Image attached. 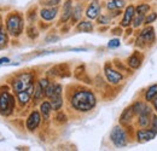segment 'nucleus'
I'll return each mask as SVG.
<instances>
[{"instance_id":"7c9ffc66","label":"nucleus","mask_w":157,"mask_h":151,"mask_svg":"<svg viewBox=\"0 0 157 151\" xmlns=\"http://www.w3.org/2000/svg\"><path fill=\"white\" fill-rule=\"evenodd\" d=\"M27 32H28V37H29L30 39H35L38 35H39L38 30H36L34 27H29V28L27 29Z\"/></svg>"},{"instance_id":"cd10ccee","label":"nucleus","mask_w":157,"mask_h":151,"mask_svg":"<svg viewBox=\"0 0 157 151\" xmlns=\"http://www.w3.org/2000/svg\"><path fill=\"white\" fill-rule=\"evenodd\" d=\"M143 22H145V15H140V14H138L137 16L133 18V21H132L134 28H138Z\"/></svg>"},{"instance_id":"c756f323","label":"nucleus","mask_w":157,"mask_h":151,"mask_svg":"<svg viewBox=\"0 0 157 151\" xmlns=\"http://www.w3.org/2000/svg\"><path fill=\"white\" fill-rule=\"evenodd\" d=\"M59 2H60V0H41V4L42 5H45V6H57Z\"/></svg>"},{"instance_id":"a211bd4d","label":"nucleus","mask_w":157,"mask_h":151,"mask_svg":"<svg viewBox=\"0 0 157 151\" xmlns=\"http://www.w3.org/2000/svg\"><path fill=\"white\" fill-rule=\"evenodd\" d=\"M51 110H52V106H51V103L48 102H44L40 106V113L42 115L44 120H48L50 117V114H51Z\"/></svg>"},{"instance_id":"bb28decb","label":"nucleus","mask_w":157,"mask_h":151,"mask_svg":"<svg viewBox=\"0 0 157 151\" xmlns=\"http://www.w3.org/2000/svg\"><path fill=\"white\" fill-rule=\"evenodd\" d=\"M149 10H150V5H147V4H140L136 7V12L140 14V15H145Z\"/></svg>"},{"instance_id":"0eeeda50","label":"nucleus","mask_w":157,"mask_h":151,"mask_svg":"<svg viewBox=\"0 0 157 151\" xmlns=\"http://www.w3.org/2000/svg\"><path fill=\"white\" fill-rule=\"evenodd\" d=\"M40 122H41V115H40L39 111L34 110L29 115V117L27 118V128L29 131H35L40 125Z\"/></svg>"},{"instance_id":"58836bf2","label":"nucleus","mask_w":157,"mask_h":151,"mask_svg":"<svg viewBox=\"0 0 157 151\" xmlns=\"http://www.w3.org/2000/svg\"><path fill=\"white\" fill-rule=\"evenodd\" d=\"M113 34H116V35H120L122 34V30L120 28H116V29H113Z\"/></svg>"},{"instance_id":"4468645a","label":"nucleus","mask_w":157,"mask_h":151,"mask_svg":"<svg viewBox=\"0 0 157 151\" xmlns=\"http://www.w3.org/2000/svg\"><path fill=\"white\" fill-rule=\"evenodd\" d=\"M71 0H67L64 6H63V14H62V17H60V22H67L68 19L71 17V14H73V5H71Z\"/></svg>"},{"instance_id":"4be33fe9","label":"nucleus","mask_w":157,"mask_h":151,"mask_svg":"<svg viewBox=\"0 0 157 151\" xmlns=\"http://www.w3.org/2000/svg\"><path fill=\"white\" fill-rule=\"evenodd\" d=\"M63 105V98L62 95H57V97H53L51 98V106H52V110H59Z\"/></svg>"},{"instance_id":"412c9836","label":"nucleus","mask_w":157,"mask_h":151,"mask_svg":"<svg viewBox=\"0 0 157 151\" xmlns=\"http://www.w3.org/2000/svg\"><path fill=\"white\" fill-rule=\"evenodd\" d=\"M157 95V83L152 85L147 88V91L145 92V100L146 102H152V99Z\"/></svg>"},{"instance_id":"423d86ee","label":"nucleus","mask_w":157,"mask_h":151,"mask_svg":"<svg viewBox=\"0 0 157 151\" xmlns=\"http://www.w3.org/2000/svg\"><path fill=\"white\" fill-rule=\"evenodd\" d=\"M104 72H105V76H106V79H108V81H109L110 83H113V85H117V83H120V82L123 80V75H122L120 72H117L116 69L111 68L109 64L105 65Z\"/></svg>"},{"instance_id":"f257e3e1","label":"nucleus","mask_w":157,"mask_h":151,"mask_svg":"<svg viewBox=\"0 0 157 151\" xmlns=\"http://www.w3.org/2000/svg\"><path fill=\"white\" fill-rule=\"evenodd\" d=\"M97 99L93 92L90 90H80L76 91L71 97V106L81 113H87L96 106Z\"/></svg>"},{"instance_id":"6e6552de","label":"nucleus","mask_w":157,"mask_h":151,"mask_svg":"<svg viewBox=\"0 0 157 151\" xmlns=\"http://www.w3.org/2000/svg\"><path fill=\"white\" fill-rule=\"evenodd\" d=\"M100 15V4L98 0H93L86 10V16L90 19H96Z\"/></svg>"},{"instance_id":"f8f14e48","label":"nucleus","mask_w":157,"mask_h":151,"mask_svg":"<svg viewBox=\"0 0 157 151\" xmlns=\"http://www.w3.org/2000/svg\"><path fill=\"white\" fill-rule=\"evenodd\" d=\"M57 12H58L57 7H46V9H42L40 11V16L45 21H52V19L56 18Z\"/></svg>"},{"instance_id":"f704fd0d","label":"nucleus","mask_w":157,"mask_h":151,"mask_svg":"<svg viewBox=\"0 0 157 151\" xmlns=\"http://www.w3.org/2000/svg\"><path fill=\"white\" fill-rule=\"evenodd\" d=\"M150 125H151V130L157 133V116L156 115H152V120H151Z\"/></svg>"},{"instance_id":"e433bc0d","label":"nucleus","mask_w":157,"mask_h":151,"mask_svg":"<svg viewBox=\"0 0 157 151\" xmlns=\"http://www.w3.org/2000/svg\"><path fill=\"white\" fill-rule=\"evenodd\" d=\"M57 120H58L59 122H65L67 121V117H65V115L63 113H59L57 115Z\"/></svg>"},{"instance_id":"b1692460","label":"nucleus","mask_w":157,"mask_h":151,"mask_svg":"<svg viewBox=\"0 0 157 151\" xmlns=\"http://www.w3.org/2000/svg\"><path fill=\"white\" fill-rule=\"evenodd\" d=\"M34 99L35 100H40V99H42L44 97H45V90L41 87L39 85V82H38V85L35 86V88H34Z\"/></svg>"},{"instance_id":"473e14b6","label":"nucleus","mask_w":157,"mask_h":151,"mask_svg":"<svg viewBox=\"0 0 157 151\" xmlns=\"http://www.w3.org/2000/svg\"><path fill=\"white\" fill-rule=\"evenodd\" d=\"M98 23L99 24H108V23H110V17L105 16V15H101L98 17Z\"/></svg>"},{"instance_id":"20e7f679","label":"nucleus","mask_w":157,"mask_h":151,"mask_svg":"<svg viewBox=\"0 0 157 151\" xmlns=\"http://www.w3.org/2000/svg\"><path fill=\"white\" fill-rule=\"evenodd\" d=\"M15 109V98L9 92L4 91L0 93V114L4 116L11 115Z\"/></svg>"},{"instance_id":"6ab92c4d","label":"nucleus","mask_w":157,"mask_h":151,"mask_svg":"<svg viewBox=\"0 0 157 151\" xmlns=\"http://www.w3.org/2000/svg\"><path fill=\"white\" fill-rule=\"evenodd\" d=\"M124 0H111L106 4V7L108 10L110 11H114V10H120L122 7H124Z\"/></svg>"},{"instance_id":"ddd939ff","label":"nucleus","mask_w":157,"mask_h":151,"mask_svg":"<svg viewBox=\"0 0 157 151\" xmlns=\"http://www.w3.org/2000/svg\"><path fill=\"white\" fill-rule=\"evenodd\" d=\"M133 116H134V110H133V106L127 108V109H126V110L122 113L121 117H120V122H121V125H129V123L132 122Z\"/></svg>"},{"instance_id":"4c0bfd02","label":"nucleus","mask_w":157,"mask_h":151,"mask_svg":"<svg viewBox=\"0 0 157 151\" xmlns=\"http://www.w3.org/2000/svg\"><path fill=\"white\" fill-rule=\"evenodd\" d=\"M7 62H10V59H9V58H6V57L0 58V64H6Z\"/></svg>"},{"instance_id":"5701e85b","label":"nucleus","mask_w":157,"mask_h":151,"mask_svg":"<svg viewBox=\"0 0 157 151\" xmlns=\"http://www.w3.org/2000/svg\"><path fill=\"white\" fill-rule=\"evenodd\" d=\"M81 15H82V6L81 5H76L73 9V14H71L73 22H78V19L81 18Z\"/></svg>"},{"instance_id":"a878e982","label":"nucleus","mask_w":157,"mask_h":151,"mask_svg":"<svg viewBox=\"0 0 157 151\" xmlns=\"http://www.w3.org/2000/svg\"><path fill=\"white\" fill-rule=\"evenodd\" d=\"M6 44H7V34H6L2 24L0 23V47L6 46Z\"/></svg>"},{"instance_id":"aec40b11","label":"nucleus","mask_w":157,"mask_h":151,"mask_svg":"<svg viewBox=\"0 0 157 151\" xmlns=\"http://www.w3.org/2000/svg\"><path fill=\"white\" fill-rule=\"evenodd\" d=\"M78 32H85V33H90L93 30V24L88 21H81L78 24Z\"/></svg>"},{"instance_id":"c9c22d12","label":"nucleus","mask_w":157,"mask_h":151,"mask_svg":"<svg viewBox=\"0 0 157 151\" xmlns=\"http://www.w3.org/2000/svg\"><path fill=\"white\" fill-rule=\"evenodd\" d=\"M39 85L46 91V88L48 87V85H50V81L47 80V79H41V80H39Z\"/></svg>"},{"instance_id":"9b49d317","label":"nucleus","mask_w":157,"mask_h":151,"mask_svg":"<svg viewBox=\"0 0 157 151\" xmlns=\"http://www.w3.org/2000/svg\"><path fill=\"white\" fill-rule=\"evenodd\" d=\"M157 133L152 130H139L137 132V138L139 139V141H149L155 139Z\"/></svg>"},{"instance_id":"dca6fc26","label":"nucleus","mask_w":157,"mask_h":151,"mask_svg":"<svg viewBox=\"0 0 157 151\" xmlns=\"http://www.w3.org/2000/svg\"><path fill=\"white\" fill-rule=\"evenodd\" d=\"M140 37L144 39L145 42L151 44V42L155 40V29H154L152 27H147V28H145V29L141 32Z\"/></svg>"},{"instance_id":"393cba45","label":"nucleus","mask_w":157,"mask_h":151,"mask_svg":"<svg viewBox=\"0 0 157 151\" xmlns=\"http://www.w3.org/2000/svg\"><path fill=\"white\" fill-rule=\"evenodd\" d=\"M147 106L149 105H146V104H144V103H141V102H137V103H134L133 104V110H134V114H139L144 113L146 109H147Z\"/></svg>"},{"instance_id":"2f4dec72","label":"nucleus","mask_w":157,"mask_h":151,"mask_svg":"<svg viewBox=\"0 0 157 151\" xmlns=\"http://www.w3.org/2000/svg\"><path fill=\"white\" fill-rule=\"evenodd\" d=\"M156 19H157V14L152 12V14H150L147 17H145V23H146V24H151V23L155 22Z\"/></svg>"},{"instance_id":"ea45409f","label":"nucleus","mask_w":157,"mask_h":151,"mask_svg":"<svg viewBox=\"0 0 157 151\" xmlns=\"http://www.w3.org/2000/svg\"><path fill=\"white\" fill-rule=\"evenodd\" d=\"M152 104H154V108L156 109V111H157V95L152 99Z\"/></svg>"},{"instance_id":"9d476101","label":"nucleus","mask_w":157,"mask_h":151,"mask_svg":"<svg viewBox=\"0 0 157 151\" xmlns=\"http://www.w3.org/2000/svg\"><path fill=\"white\" fill-rule=\"evenodd\" d=\"M134 14H136V7L133 5H129L126 7V11H124V16H123V19L121 22V27H128L134 18Z\"/></svg>"},{"instance_id":"f03ea898","label":"nucleus","mask_w":157,"mask_h":151,"mask_svg":"<svg viewBox=\"0 0 157 151\" xmlns=\"http://www.w3.org/2000/svg\"><path fill=\"white\" fill-rule=\"evenodd\" d=\"M23 18L18 14H11L6 18V29L12 37H20L23 32Z\"/></svg>"},{"instance_id":"1a4fd4ad","label":"nucleus","mask_w":157,"mask_h":151,"mask_svg":"<svg viewBox=\"0 0 157 151\" xmlns=\"http://www.w3.org/2000/svg\"><path fill=\"white\" fill-rule=\"evenodd\" d=\"M17 95V99H18V103L21 105H27L32 98V95H34V85H32L29 88H27L25 91H22V92H18L16 93Z\"/></svg>"},{"instance_id":"c85d7f7f","label":"nucleus","mask_w":157,"mask_h":151,"mask_svg":"<svg viewBox=\"0 0 157 151\" xmlns=\"http://www.w3.org/2000/svg\"><path fill=\"white\" fill-rule=\"evenodd\" d=\"M56 85H57V83H50L48 87L46 88L45 95H46L47 98H52V97H53L55 92H56Z\"/></svg>"},{"instance_id":"39448f33","label":"nucleus","mask_w":157,"mask_h":151,"mask_svg":"<svg viewBox=\"0 0 157 151\" xmlns=\"http://www.w3.org/2000/svg\"><path fill=\"white\" fill-rule=\"evenodd\" d=\"M110 139L114 143V145L117 146V148L126 146L127 145V141H128L126 131L122 127H120V126H116V127L113 128V131L110 133Z\"/></svg>"},{"instance_id":"2eb2a0df","label":"nucleus","mask_w":157,"mask_h":151,"mask_svg":"<svg viewBox=\"0 0 157 151\" xmlns=\"http://www.w3.org/2000/svg\"><path fill=\"white\" fill-rule=\"evenodd\" d=\"M141 62H143V56L140 55V52H134L128 58V65L133 69H138L141 65Z\"/></svg>"},{"instance_id":"72a5a7b5","label":"nucleus","mask_w":157,"mask_h":151,"mask_svg":"<svg viewBox=\"0 0 157 151\" xmlns=\"http://www.w3.org/2000/svg\"><path fill=\"white\" fill-rule=\"evenodd\" d=\"M118 46H120V40L118 39H113L108 44V47L109 48H115V47H118Z\"/></svg>"},{"instance_id":"7ed1b4c3","label":"nucleus","mask_w":157,"mask_h":151,"mask_svg":"<svg viewBox=\"0 0 157 151\" xmlns=\"http://www.w3.org/2000/svg\"><path fill=\"white\" fill-rule=\"evenodd\" d=\"M33 81H34L33 73H23L12 81V88L16 93L25 91L27 88H29L33 85Z\"/></svg>"},{"instance_id":"f3484780","label":"nucleus","mask_w":157,"mask_h":151,"mask_svg":"<svg viewBox=\"0 0 157 151\" xmlns=\"http://www.w3.org/2000/svg\"><path fill=\"white\" fill-rule=\"evenodd\" d=\"M150 115H151V111H144V113L139 114V120H138V123L140 127H147L151 122L150 120Z\"/></svg>"}]
</instances>
